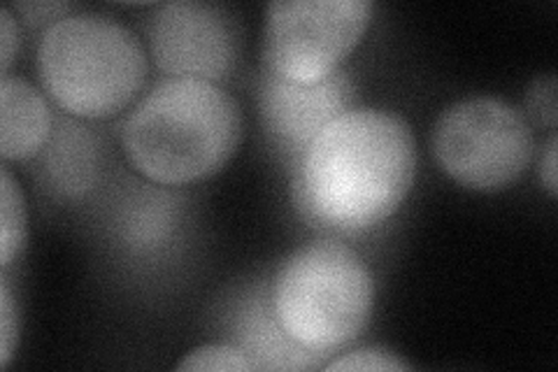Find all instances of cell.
Returning a JSON list of instances; mask_svg holds the SVG:
<instances>
[{
    "instance_id": "obj_11",
    "label": "cell",
    "mask_w": 558,
    "mask_h": 372,
    "mask_svg": "<svg viewBox=\"0 0 558 372\" xmlns=\"http://www.w3.org/2000/svg\"><path fill=\"white\" fill-rule=\"evenodd\" d=\"M45 154V172L49 182L65 196H82L89 191L100 172L98 137L75 121H61L54 127Z\"/></svg>"
},
{
    "instance_id": "obj_16",
    "label": "cell",
    "mask_w": 558,
    "mask_h": 372,
    "mask_svg": "<svg viewBox=\"0 0 558 372\" xmlns=\"http://www.w3.org/2000/svg\"><path fill=\"white\" fill-rule=\"evenodd\" d=\"M523 117H526L529 123L533 127H543V129H556L558 123V98H556V77H537L529 94L526 100H523Z\"/></svg>"
},
{
    "instance_id": "obj_18",
    "label": "cell",
    "mask_w": 558,
    "mask_h": 372,
    "mask_svg": "<svg viewBox=\"0 0 558 372\" xmlns=\"http://www.w3.org/2000/svg\"><path fill=\"white\" fill-rule=\"evenodd\" d=\"M20 55V22L12 8L0 12V61H3V77H10V68Z\"/></svg>"
},
{
    "instance_id": "obj_9",
    "label": "cell",
    "mask_w": 558,
    "mask_h": 372,
    "mask_svg": "<svg viewBox=\"0 0 558 372\" xmlns=\"http://www.w3.org/2000/svg\"><path fill=\"white\" fill-rule=\"evenodd\" d=\"M51 133L54 117L45 96L24 77H3L0 84V154L5 161L38 156Z\"/></svg>"
},
{
    "instance_id": "obj_8",
    "label": "cell",
    "mask_w": 558,
    "mask_h": 372,
    "mask_svg": "<svg viewBox=\"0 0 558 372\" xmlns=\"http://www.w3.org/2000/svg\"><path fill=\"white\" fill-rule=\"evenodd\" d=\"M258 105L275 147L295 164L330 121L354 108V86L342 70L314 84L291 82L266 70Z\"/></svg>"
},
{
    "instance_id": "obj_17",
    "label": "cell",
    "mask_w": 558,
    "mask_h": 372,
    "mask_svg": "<svg viewBox=\"0 0 558 372\" xmlns=\"http://www.w3.org/2000/svg\"><path fill=\"white\" fill-rule=\"evenodd\" d=\"M20 305H16V298L12 293L10 277L3 273V277H0V365L3 368H8L14 357V349L20 345Z\"/></svg>"
},
{
    "instance_id": "obj_15",
    "label": "cell",
    "mask_w": 558,
    "mask_h": 372,
    "mask_svg": "<svg viewBox=\"0 0 558 372\" xmlns=\"http://www.w3.org/2000/svg\"><path fill=\"white\" fill-rule=\"evenodd\" d=\"M328 372H400V370H410V363L398 357L393 351L379 349V347H368V349H356V351H347L340 359L330 361L324 365Z\"/></svg>"
},
{
    "instance_id": "obj_12",
    "label": "cell",
    "mask_w": 558,
    "mask_h": 372,
    "mask_svg": "<svg viewBox=\"0 0 558 372\" xmlns=\"http://www.w3.org/2000/svg\"><path fill=\"white\" fill-rule=\"evenodd\" d=\"M26 236L28 217L24 191L10 168L3 166L0 172V265L3 271H10V265L24 252Z\"/></svg>"
},
{
    "instance_id": "obj_2",
    "label": "cell",
    "mask_w": 558,
    "mask_h": 372,
    "mask_svg": "<svg viewBox=\"0 0 558 372\" xmlns=\"http://www.w3.org/2000/svg\"><path fill=\"white\" fill-rule=\"evenodd\" d=\"M240 137V105L226 88L168 77L135 103L121 129V149L145 180L189 187L223 170Z\"/></svg>"
},
{
    "instance_id": "obj_6",
    "label": "cell",
    "mask_w": 558,
    "mask_h": 372,
    "mask_svg": "<svg viewBox=\"0 0 558 372\" xmlns=\"http://www.w3.org/2000/svg\"><path fill=\"white\" fill-rule=\"evenodd\" d=\"M371 20L368 0H275L266 12V70L299 84L333 77Z\"/></svg>"
},
{
    "instance_id": "obj_14",
    "label": "cell",
    "mask_w": 558,
    "mask_h": 372,
    "mask_svg": "<svg viewBox=\"0 0 558 372\" xmlns=\"http://www.w3.org/2000/svg\"><path fill=\"white\" fill-rule=\"evenodd\" d=\"M180 372H254L256 363L235 345H203L184 353Z\"/></svg>"
},
{
    "instance_id": "obj_7",
    "label": "cell",
    "mask_w": 558,
    "mask_h": 372,
    "mask_svg": "<svg viewBox=\"0 0 558 372\" xmlns=\"http://www.w3.org/2000/svg\"><path fill=\"white\" fill-rule=\"evenodd\" d=\"M147 33L156 68L170 77L219 84L235 73L242 55L238 20L215 3H166L151 14Z\"/></svg>"
},
{
    "instance_id": "obj_3",
    "label": "cell",
    "mask_w": 558,
    "mask_h": 372,
    "mask_svg": "<svg viewBox=\"0 0 558 372\" xmlns=\"http://www.w3.org/2000/svg\"><path fill=\"white\" fill-rule=\"evenodd\" d=\"M147 70L145 45L108 14H68L45 31L38 47L45 92L75 119L124 112L143 92Z\"/></svg>"
},
{
    "instance_id": "obj_1",
    "label": "cell",
    "mask_w": 558,
    "mask_h": 372,
    "mask_svg": "<svg viewBox=\"0 0 558 372\" xmlns=\"http://www.w3.org/2000/svg\"><path fill=\"white\" fill-rule=\"evenodd\" d=\"M416 175V137L389 110L352 108L295 161L293 201L312 224L361 233L393 217Z\"/></svg>"
},
{
    "instance_id": "obj_5",
    "label": "cell",
    "mask_w": 558,
    "mask_h": 372,
    "mask_svg": "<svg viewBox=\"0 0 558 372\" xmlns=\"http://www.w3.org/2000/svg\"><path fill=\"white\" fill-rule=\"evenodd\" d=\"M533 152L526 117L494 96L449 105L433 129L435 161L470 191L496 193L512 187L529 170Z\"/></svg>"
},
{
    "instance_id": "obj_13",
    "label": "cell",
    "mask_w": 558,
    "mask_h": 372,
    "mask_svg": "<svg viewBox=\"0 0 558 372\" xmlns=\"http://www.w3.org/2000/svg\"><path fill=\"white\" fill-rule=\"evenodd\" d=\"M174 212L168 201L163 199H151L143 201V207H137L135 212L126 217L124 226V236L129 244L133 242L140 250H147V247L161 244V240L170 238L172 228H174Z\"/></svg>"
},
{
    "instance_id": "obj_19",
    "label": "cell",
    "mask_w": 558,
    "mask_h": 372,
    "mask_svg": "<svg viewBox=\"0 0 558 372\" xmlns=\"http://www.w3.org/2000/svg\"><path fill=\"white\" fill-rule=\"evenodd\" d=\"M73 10V5L68 3H26V5H16V12L24 16V22L28 26H54L61 22L68 12Z\"/></svg>"
},
{
    "instance_id": "obj_20",
    "label": "cell",
    "mask_w": 558,
    "mask_h": 372,
    "mask_svg": "<svg viewBox=\"0 0 558 372\" xmlns=\"http://www.w3.org/2000/svg\"><path fill=\"white\" fill-rule=\"evenodd\" d=\"M556 135L549 137L545 147V154L539 156V180H543L545 189L551 199L558 196V166H556Z\"/></svg>"
},
{
    "instance_id": "obj_10",
    "label": "cell",
    "mask_w": 558,
    "mask_h": 372,
    "mask_svg": "<svg viewBox=\"0 0 558 372\" xmlns=\"http://www.w3.org/2000/svg\"><path fill=\"white\" fill-rule=\"evenodd\" d=\"M238 345L258 370H305L322 365L317 353L303 349L277 322L270 293L268 300H250L238 319Z\"/></svg>"
},
{
    "instance_id": "obj_4",
    "label": "cell",
    "mask_w": 558,
    "mask_h": 372,
    "mask_svg": "<svg viewBox=\"0 0 558 372\" xmlns=\"http://www.w3.org/2000/svg\"><path fill=\"white\" fill-rule=\"evenodd\" d=\"M277 322L303 349L328 357L368 326L375 279L365 261L338 240H314L291 252L272 279Z\"/></svg>"
}]
</instances>
